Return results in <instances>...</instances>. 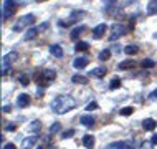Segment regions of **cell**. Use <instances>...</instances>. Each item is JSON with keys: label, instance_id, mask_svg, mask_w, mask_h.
Wrapping results in <instances>:
<instances>
[{"label": "cell", "instance_id": "1", "mask_svg": "<svg viewBox=\"0 0 157 149\" xmlns=\"http://www.w3.org/2000/svg\"><path fill=\"white\" fill-rule=\"evenodd\" d=\"M76 104L78 103H76L75 98L65 95V96H56L55 98L52 103H50V108H52V111L56 113V114H65L68 111H71Z\"/></svg>", "mask_w": 157, "mask_h": 149}, {"label": "cell", "instance_id": "2", "mask_svg": "<svg viewBox=\"0 0 157 149\" xmlns=\"http://www.w3.org/2000/svg\"><path fill=\"white\" fill-rule=\"evenodd\" d=\"M55 78H56V71H55V70H52V68H48V70H41L40 73H36V75H35V80H36V83L40 84L41 88L48 86V84L52 83Z\"/></svg>", "mask_w": 157, "mask_h": 149}, {"label": "cell", "instance_id": "3", "mask_svg": "<svg viewBox=\"0 0 157 149\" xmlns=\"http://www.w3.org/2000/svg\"><path fill=\"white\" fill-rule=\"evenodd\" d=\"M35 22H36V17L33 15V14H28V15L20 17V18L17 20V23L13 25V32H22V30H25L27 27L33 25Z\"/></svg>", "mask_w": 157, "mask_h": 149}, {"label": "cell", "instance_id": "4", "mask_svg": "<svg viewBox=\"0 0 157 149\" xmlns=\"http://www.w3.org/2000/svg\"><path fill=\"white\" fill-rule=\"evenodd\" d=\"M127 32H129V28H127L126 25H122V23H114L113 27H111V35H109V40H111V41L117 40V38L124 37Z\"/></svg>", "mask_w": 157, "mask_h": 149}, {"label": "cell", "instance_id": "5", "mask_svg": "<svg viewBox=\"0 0 157 149\" xmlns=\"http://www.w3.org/2000/svg\"><path fill=\"white\" fill-rule=\"evenodd\" d=\"M17 57H18L17 52H10V53H7L5 57H3V60H2V75H7V71H8V68H10L12 61H15Z\"/></svg>", "mask_w": 157, "mask_h": 149}, {"label": "cell", "instance_id": "6", "mask_svg": "<svg viewBox=\"0 0 157 149\" xmlns=\"http://www.w3.org/2000/svg\"><path fill=\"white\" fill-rule=\"evenodd\" d=\"M13 12H15V0H5V3H3V12H2L3 22H5L8 17H12Z\"/></svg>", "mask_w": 157, "mask_h": 149}, {"label": "cell", "instance_id": "7", "mask_svg": "<svg viewBox=\"0 0 157 149\" xmlns=\"http://www.w3.org/2000/svg\"><path fill=\"white\" fill-rule=\"evenodd\" d=\"M106 149H134V147H132V144H129L126 141H116V143L108 144Z\"/></svg>", "mask_w": 157, "mask_h": 149}, {"label": "cell", "instance_id": "8", "mask_svg": "<svg viewBox=\"0 0 157 149\" xmlns=\"http://www.w3.org/2000/svg\"><path fill=\"white\" fill-rule=\"evenodd\" d=\"M36 143H38V136H28L22 141V149H33Z\"/></svg>", "mask_w": 157, "mask_h": 149}, {"label": "cell", "instance_id": "9", "mask_svg": "<svg viewBox=\"0 0 157 149\" xmlns=\"http://www.w3.org/2000/svg\"><path fill=\"white\" fill-rule=\"evenodd\" d=\"M106 30H108V25H106V23H99V25H98V27H96L94 30H93V38L99 40V38H101V37H103L104 33H106Z\"/></svg>", "mask_w": 157, "mask_h": 149}, {"label": "cell", "instance_id": "10", "mask_svg": "<svg viewBox=\"0 0 157 149\" xmlns=\"http://www.w3.org/2000/svg\"><path fill=\"white\" fill-rule=\"evenodd\" d=\"M90 63V58L88 57H78V58H75L73 60V66L75 68H78V70H81V68H84Z\"/></svg>", "mask_w": 157, "mask_h": 149}, {"label": "cell", "instance_id": "11", "mask_svg": "<svg viewBox=\"0 0 157 149\" xmlns=\"http://www.w3.org/2000/svg\"><path fill=\"white\" fill-rule=\"evenodd\" d=\"M84 30H86V27L84 25H79V27H75L73 30H71V33H70V38L71 40H78L79 37L84 33Z\"/></svg>", "mask_w": 157, "mask_h": 149}, {"label": "cell", "instance_id": "12", "mask_svg": "<svg viewBox=\"0 0 157 149\" xmlns=\"http://www.w3.org/2000/svg\"><path fill=\"white\" fill-rule=\"evenodd\" d=\"M50 53H52V57L55 58H63V48H61V45H52L50 46Z\"/></svg>", "mask_w": 157, "mask_h": 149}, {"label": "cell", "instance_id": "13", "mask_svg": "<svg viewBox=\"0 0 157 149\" xmlns=\"http://www.w3.org/2000/svg\"><path fill=\"white\" fill-rule=\"evenodd\" d=\"M79 123H81L83 126H86V127H91L93 124H94V118H93L91 114H83V116L79 118Z\"/></svg>", "mask_w": 157, "mask_h": 149}, {"label": "cell", "instance_id": "14", "mask_svg": "<svg viewBox=\"0 0 157 149\" xmlns=\"http://www.w3.org/2000/svg\"><path fill=\"white\" fill-rule=\"evenodd\" d=\"M155 126H157V123H155L152 118H147V119H144V121H142L144 131H154V129H155Z\"/></svg>", "mask_w": 157, "mask_h": 149}, {"label": "cell", "instance_id": "15", "mask_svg": "<svg viewBox=\"0 0 157 149\" xmlns=\"http://www.w3.org/2000/svg\"><path fill=\"white\" fill-rule=\"evenodd\" d=\"M17 104H18L20 108H27V106L30 104V96H28L27 93L20 95V96H18V100H17Z\"/></svg>", "mask_w": 157, "mask_h": 149}, {"label": "cell", "instance_id": "16", "mask_svg": "<svg viewBox=\"0 0 157 149\" xmlns=\"http://www.w3.org/2000/svg\"><path fill=\"white\" fill-rule=\"evenodd\" d=\"M38 32H40V30H38V27H36V28H28L27 32H25V37H23V40H25V41H28V40H33V38H35V37L38 35Z\"/></svg>", "mask_w": 157, "mask_h": 149}, {"label": "cell", "instance_id": "17", "mask_svg": "<svg viewBox=\"0 0 157 149\" xmlns=\"http://www.w3.org/2000/svg\"><path fill=\"white\" fill-rule=\"evenodd\" d=\"M106 73H108V70H106V68H103V66H98V68H94V70L90 71V75H91V76H96V78H103Z\"/></svg>", "mask_w": 157, "mask_h": 149}, {"label": "cell", "instance_id": "18", "mask_svg": "<svg viewBox=\"0 0 157 149\" xmlns=\"http://www.w3.org/2000/svg\"><path fill=\"white\" fill-rule=\"evenodd\" d=\"M136 63L132 60H124V61H121L119 65H117V70H131V68H134Z\"/></svg>", "mask_w": 157, "mask_h": 149}, {"label": "cell", "instance_id": "19", "mask_svg": "<svg viewBox=\"0 0 157 149\" xmlns=\"http://www.w3.org/2000/svg\"><path fill=\"white\" fill-rule=\"evenodd\" d=\"M94 143H96V141H94V136H91V134H86V136L83 138V144H84L88 149H93Z\"/></svg>", "mask_w": 157, "mask_h": 149}, {"label": "cell", "instance_id": "20", "mask_svg": "<svg viewBox=\"0 0 157 149\" xmlns=\"http://www.w3.org/2000/svg\"><path fill=\"white\" fill-rule=\"evenodd\" d=\"M30 133H36V131H40L41 129V123L38 121V119H35V121H32L30 124H28V127H27Z\"/></svg>", "mask_w": 157, "mask_h": 149}, {"label": "cell", "instance_id": "21", "mask_svg": "<svg viewBox=\"0 0 157 149\" xmlns=\"http://www.w3.org/2000/svg\"><path fill=\"white\" fill-rule=\"evenodd\" d=\"M71 81L76 83V84H86L88 83V78H86V76H83V75H73Z\"/></svg>", "mask_w": 157, "mask_h": 149}, {"label": "cell", "instance_id": "22", "mask_svg": "<svg viewBox=\"0 0 157 149\" xmlns=\"http://www.w3.org/2000/svg\"><path fill=\"white\" fill-rule=\"evenodd\" d=\"M147 15H157V0L147 3Z\"/></svg>", "mask_w": 157, "mask_h": 149}, {"label": "cell", "instance_id": "23", "mask_svg": "<svg viewBox=\"0 0 157 149\" xmlns=\"http://www.w3.org/2000/svg\"><path fill=\"white\" fill-rule=\"evenodd\" d=\"M75 50L76 52H86V50H90V43H86V41H78V43L75 45Z\"/></svg>", "mask_w": 157, "mask_h": 149}, {"label": "cell", "instance_id": "24", "mask_svg": "<svg viewBox=\"0 0 157 149\" xmlns=\"http://www.w3.org/2000/svg\"><path fill=\"white\" fill-rule=\"evenodd\" d=\"M141 65H142L144 70H149V68H154L155 66V61H154V60H151V58H144Z\"/></svg>", "mask_w": 157, "mask_h": 149}, {"label": "cell", "instance_id": "25", "mask_svg": "<svg viewBox=\"0 0 157 149\" xmlns=\"http://www.w3.org/2000/svg\"><path fill=\"white\" fill-rule=\"evenodd\" d=\"M139 52V46L137 45H127L126 48H124V53L126 55H136Z\"/></svg>", "mask_w": 157, "mask_h": 149}, {"label": "cell", "instance_id": "26", "mask_svg": "<svg viewBox=\"0 0 157 149\" xmlns=\"http://www.w3.org/2000/svg\"><path fill=\"white\" fill-rule=\"evenodd\" d=\"M111 58V50H103V52L99 53V60H103V61H106V60H109Z\"/></svg>", "mask_w": 157, "mask_h": 149}, {"label": "cell", "instance_id": "27", "mask_svg": "<svg viewBox=\"0 0 157 149\" xmlns=\"http://www.w3.org/2000/svg\"><path fill=\"white\" fill-rule=\"evenodd\" d=\"M58 131H61V124L60 123H53V124L50 126V134H56Z\"/></svg>", "mask_w": 157, "mask_h": 149}, {"label": "cell", "instance_id": "28", "mask_svg": "<svg viewBox=\"0 0 157 149\" xmlns=\"http://www.w3.org/2000/svg\"><path fill=\"white\" fill-rule=\"evenodd\" d=\"M119 113L122 114V116H129V114L134 113V108H132V106H126V108H122Z\"/></svg>", "mask_w": 157, "mask_h": 149}, {"label": "cell", "instance_id": "29", "mask_svg": "<svg viewBox=\"0 0 157 149\" xmlns=\"http://www.w3.org/2000/svg\"><path fill=\"white\" fill-rule=\"evenodd\" d=\"M121 86V80L119 78H113L111 80V84H109V88L111 89H116V88H119Z\"/></svg>", "mask_w": 157, "mask_h": 149}, {"label": "cell", "instance_id": "30", "mask_svg": "<svg viewBox=\"0 0 157 149\" xmlns=\"http://www.w3.org/2000/svg\"><path fill=\"white\" fill-rule=\"evenodd\" d=\"M18 81H20V84H23V86H27V84L30 83V80H28V76H25V75H20V76H18Z\"/></svg>", "mask_w": 157, "mask_h": 149}, {"label": "cell", "instance_id": "31", "mask_svg": "<svg viewBox=\"0 0 157 149\" xmlns=\"http://www.w3.org/2000/svg\"><path fill=\"white\" fill-rule=\"evenodd\" d=\"M73 134H75V129H66L65 133L61 134V139H68V138H71Z\"/></svg>", "mask_w": 157, "mask_h": 149}, {"label": "cell", "instance_id": "32", "mask_svg": "<svg viewBox=\"0 0 157 149\" xmlns=\"http://www.w3.org/2000/svg\"><path fill=\"white\" fill-rule=\"evenodd\" d=\"M86 109H88V111H93V109H98V103H96V101H91V103L86 106Z\"/></svg>", "mask_w": 157, "mask_h": 149}, {"label": "cell", "instance_id": "33", "mask_svg": "<svg viewBox=\"0 0 157 149\" xmlns=\"http://www.w3.org/2000/svg\"><path fill=\"white\" fill-rule=\"evenodd\" d=\"M149 100H151V101H157V89H154V91L149 95Z\"/></svg>", "mask_w": 157, "mask_h": 149}, {"label": "cell", "instance_id": "34", "mask_svg": "<svg viewBox=\"0 0 157 149\" xmlns=\"http://www.w3.org/2000/svg\"><path fill=\"white\" fill-rule=\"evenodd\" d=\"M15 129H17L15 124H7L5 126V131H15Z\"/></svg>", "mask_w": 157, "mask_h": 149}, {"label": "cell", "instance_id": "35", "mask_svg": "<svg viewBox=\"0 0 157 149\" xmlns=\"http://www.w3.org/2000/svg\"><path fill=\"white\" fill-rule=\"evenodd\" d=\"M3 149H17V147H15L13 143H8V144H5V146H3Z\"/></svg>", "mask_w": 157, "mask_h": 149}, {"label": "cell", "instance_id": "36", "mask_svg": "<svg viewBox=\"0 0 157 149\" xmlns=\"http://www.w3.org/2000/svg\"><path fill=\"white\" fill-rule=\"evenodd\" d=\"M10 111H12V106H8V104L3 106V113H10Z\"/></svg>", "mask_w": 157, "mask_h": 149}, {"label": "cell", "instance_id": "37", "mask_svg": "<svg viewBox=\"0 0 157 149\" xmlns=\"http://www.w3.org/2000/svg\"><path fill=\"white\" fill-rule=\"evenodd\" d=\"M46 27H48V23H41L40 27H38V30H40V32H41V30H45Z\"/></svg>", "mask_w": 157, "mask_h": 149}, {"label": "cell", "instance_id": "38", "mask_svg": "<svg viewBox=\"0 0 157 149\" xmlns=\"http://www.w3.org/2000/svg\"><path fill=\"white\" fill-rule=\"evenodd\" d=\"M36 95H38V98H41V95H43V88L36 89Z\"/></svg>", "mask_w": 157, "mask_h": 149}, {"label": "cell", "instance_id": "39", "mask_svg": "<svg viewBox=\"0 0 157 149\" xmlns=\"http://www.w3.org/2000/svg\"><path fill=\"white\" fill-rule=\"evenodd\" d=\"M151 143H152V144H157V136H154V138H152Z\"/></svg>", "mask_w": 157, "mask_h": 149}, {"label": "cell", "instance_id": "40", "mask_svg": "<svg viewBox=\"0 0 157 149\" xmlns=\"http://www.w3.org/2000/svg\"><path fill=\"white\" fill-rule=\"evenodd\" d=\"M38 2H46V0H38Z\"/></svg>", "mask_w": 157, "mask_h": 149}, {"label": "cell", "instance_id": "41", "mask_svg": "<svg viewBox=\"0 0 157 149\" xmlns=\"http://www.w3.org/2000/svg\"><path fill=\"white\" fill-rule=\"evenodd\" d=\"M109 2H114V0H109Z\"/></svg>", "mask_w": 157, "mask_h": 149}, {"label": "cell", "instance_id": "42", "mask_svg": "<svg viewBox=\"0 0 157 149\" xmlns=\"http://www.w3.org/2000/svg\"><path fill=\"white\" fill-rule=\"evenodd\" d=\"M38 149H43V147H38Z\"/></svg>", "mask_w": 157, "mask_h": 149}]
</instances>
